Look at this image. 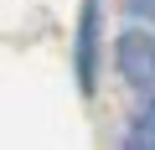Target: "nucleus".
Returning <instances> with one entry per match:
<instances>
[{
    "label": "nucleus",
    "mask_w": 155,
    "mask_h": 150,
    "mask_svg": "<svg viewBox=\"0 0 155 150\" xmlns=\"http://www.w3.org/2000/svg\"><path fill=\"white\" fill-rule=\"evenodd\" d=\"M114 62H119V72H124L134 88H155V31H140V26L119 31Z\"/></svg>",
    "instance_id": "1"
},
{
    "label": "nucleus",
    "mask_w": 155,
    "mask_h": 150,
    "mask_svg": "<svg viewBox=\"0 0 155 150\" xmlns=\"http://www.w3.org/2000/svg\"><path fill=\"white\" fill-rule=\"evenodd\" d=\"M93 42H98V5L83 0V26H78V83L93 88Z\"/></svg>",
    "instance_id": "2"
}]
</instances>
